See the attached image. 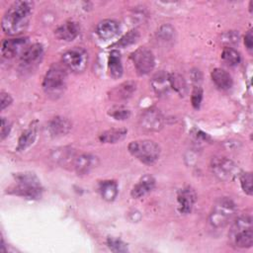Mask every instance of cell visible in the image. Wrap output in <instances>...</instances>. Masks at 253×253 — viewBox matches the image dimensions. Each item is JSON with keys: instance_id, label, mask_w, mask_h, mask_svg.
Segmentation results:
<instances>
[{"instance_id": "6da1fadb", "label": "cell", "mask_w": 253, "mask_h": 253, "mask_svg": "<svg viewBox=\"0 0 253 253\" xmlns=\"http://www.w3.org/2000/svg\"><path fill=\"white\" fill-rule=\"evenodd\" d=\"M33 8L34 3L31 1L14 2L7 9L2 18V30L10 36L23 33L29 25Z\"/></svg>"}, {"instance_id": "7a4b0ae2", "label": "cell", "mask_w": 253, "mask_h": 253, "mask_svg": "<svg viewBox=\"0 0 253 253\" xmlns=\"http://www.w3.org/2000/svg\"><path fill=\"white\" fill-rule=\"evenodd\" d=\"M66 67L60 63H53L43 77L42 89L48 97L57 99L63 94L66 88Z\"/></svg>"}, {"instance_id": "3957f363", "label": "cell", "mask_w": 253, "mask_h": 253, "mask_svg": "<svg viewBox=\"0 0 253 253\" xmlns=\"http://www.w3.org/2000/svg\"><path fill=\"white\" fill-rule=\"evenodd\" d=\"M229 239L238 248H249L253 244L252 218L249 215L235 219L229 230Z\"/></svg>"}, {"instance_id": "277c9868", "label": "cell", "mask_w": 253, "mask_h": 253, "mask_svg": "<svg viewBox=\"0 0 253 253\" xmlns=\"http://www.w3.org/2000/svg\"><path fill=\"white\" fill-rule=\"evenodd\" d=\"M235 212L236 206L231 199L227 197L219 198L215 201L210 212V223L215 228H223L233 219Z\"/></svg>"}, {"instance_id": "5b68a950", "label": "cell", "mask_w": 253, "mask_h": 253, "mask_svg": "<svg viewBox=\"0 0 253 253\" xmlns=\"http://www.w3.org/2000/svg\"><path fill=\"white\" fill-rule=\"evenodd\" d=\"M17 184L8 190V193L26 199H38L42 195L39 179L33 173H18L15 176Z\"/></svg>"}, {"instance_id": "8992f818", "label": "cell", "mask_w": 253, "mask_h": 253, "mask_svg": "<svg viewBox=\"0 0 253 253\" xmlns=\"http://www.w3.org/2000/svg\"><path fill=\"white\" fill-rule=\"evenodd\" d=\"M127 149L129 153L146 165H152L160 156V147L153 140H135L131 141Z\"/></svg>"}, {"instance_id": "52a82bcc", "label": "cell", "mask_w": 253, "mask_h": 253, "mask_svg": "<svg viewBox=\"0 0 253 253\" xmlns=\"http://www.w3.org/2000/svg\"><path fill=\"white\" fill-rule=\"evenodd\" d=\"M62 64L74 73L83 72L88 63L87 51L82 47H73L62 54Z\"/></svg>"}, {"instance_id": "ba28073f", "label": "cell", "mask_w": 253, "mask_h": 253, "mask_svg": "<svg viewBox=\"0 0 253 253\" xmlns=\"http://www.w3.org/2000/svg\"><path fill=\"white\" fill-rule=\"evenodd\" d=\"M211 171L220 181H229L239 172L237 165L226 157H214L211 162Z\"/></svg>"}, {"instance_id": "9c48e42d", "label": "cell", "mask_w": 253, "mask_h": 253, "mask_svg": "<svg viewBox=\"0 0 253 253\" xmlns=\"http://www.w3.org/2000/svg\"><path fill=\"white\" fill-rule=\"evenodd\" d=\"M130 57L135 67V70L139 75H146L154 68V55L152 51L146 47L141 46L136 48L131 53Z\"/></svg>"}, {"instance_id": "30bf717a", "label": "cell", "mask_w": 253, "mask_h": 253, "mask_svg": "<svg viewBox=\"0 0 253 253\" xmlns=\"http://www.w3.org/2000/svg\"><path fill=\"white\" fill-rule=\"evenodd\" d=\"M139 125L140 127L145 131H158L163 127L164 118L157 108L151 107L141 114Z\"/></svg>"}, {"instance_id": "8fae6325", "label": "cell", "mask_w": 253, "mask_h": 253, "mask_svg": "<svg viewBox=\"0 0 253 253\" xmlns=\"http://www.w3.org/2000/svg\"><path fill=\"white\" fill-rule=\"evenodd\" d=\"M28 38H15L6 39L1 44V53L5 58H13L18 54H21L29 46Z\"/></svg>"}, {"instance_id": "7c38bea8", "label": "cell", "mask_w": 253, "mask_h": 253, "mask_svg": "<svg viewBox=\"0 0 253 253\" xmlns=\"http://www.w3.org/2000/svg\"><path fill=\"white\" fill-rule=\"evenodd\" d=\"M196 200H197V195L193 188H191L190 186H187L180 189L177 194V203H178L179 211L183 214L190 213L194 208Z\"/></svg>"}, {"instance_id": "4fadbf2b", "label": "cell", "mask_w": 253, "mask_h": 253, "mask_svg": "<svg viewBox=\"0 0 253 253\" xmlns=\"http://www.w3.org/2000/svg\"><path fill=\"white\" fill-rule=\"evenodd\" d=\"M43 55V47L41 43L29 45L20 57V63L23 68H31L37 65Z\"/></svg>"}, {"instance_id": "5bb4252c", "label": "cell", "mask_w": 253, "mask_h": 253, "mask_svg": "<svg viewBox=\"0 0 253 253\" xmlns=\"http://www.w3.org/2000/svg\"><path fill=\"white\" fill-rule=\"evenodd\" d=\"M71 127V123L63 117H54L47 124V130L52 137H60L67 134Z\"/></svg>"}, {"instance_id": "9a60e30c", "label": "cell", "mask_w": 253, "mask_h": 253, "mask_svg": "<svg viewBox=\"0 0 253 253\" xmlns=\"http://www.w3.org/2000/svg\"><path fill=\"white\" fill-rule=\"evenodd\" d=\"M97 157L91 154H80L77 155L73 161V168L78 175L88 174L97 164Z\"/></svg>"}, {"instance_id": "2e32d148", "label": "cell", "mask_w": 253, "mask_h": 253, "mask_svg": "<svg viewBox=\"0 0 253 253\" xmlns=\"http://www.w3.org/2000/svg\"><path fill=\"white\" fill-rule=\"evenodd\" d=\"M135 87H136V85L132 81L124 82V83L120 84L119 86L115 87L114 89H112L110 91L109 98L113 101H116V102H118V101L121 102V101L127 100L134 93Z\"/></svg>"}, {"instance_id": "e0dca14e", "label": "cell", "mask_w": 253, "mask_h": 253, "mask_svg": "<svg viewBox=\"0 0 253 253\" xmlns=\"http://www.w3.org/2000/svg\"><path fill=\"white\" fill-rule=\"evenodd\" d=\"M155 187V179L151 175L142 176L137 183L133 186L130 195L133 199H139L149 192H151Z\"/></svg>"}, {"instance_id": "ac0fdd59", "label": "cell", "mask_w": 253, "mask_h": 253, "mask_svg": "<svg viewBox=\"0 0 253 253\" xmlns=\"http://www.w3.org/2000/svg\"><path fill=\"white\" fill-rule=\"evenodd\" d=\"M80 33L79 25L76 22L68 21L63 24H61L57 29L55 30V36L62 41L65 42H71L75 38L78 37Z\"/></svg>"}, {"instance_id": "d6986e66", "label": "cell", "mask_w": 253, "mask_h": 253, "mask_svg": "<svg viewBox=\"0 0 253 253\" xmlns=\"http://www.w3.org/2000/svg\"><path fill=\"white\" fill-rule=\"evenodd\" d=\"M119 30H120V26L118 22L110 19L101 21L96 28L97 35L102 40H109L114 38L119 33Z\"/></svg>"}, {"instance_id": "ffe728a7", "label": "cell", "mask_w": 253, "mask_h": 253, "mask_svg": "<svg viewBox=\"0 0 253 253\" xmlns=\"http://www.w3.org/2000/svg\"><path fill=\"white\" fill-rule=\"evenodd\" d=\"M37 125L36 122L32 123L29 127L27 129H25L22 134L19 137L18 140V145L16 147L17 151H23L25 149H27L28 147H30L36 140L37 137Z\"/></svg>"}, {"instance_id": "44dd1931", "label": "cell", "mask_w": 253, "mask_h": 253, "mask_svg": "<svg viewBox=\"0 0 253 253\" xmlns=\"http://www.w3.org/2000/svg\"><path fill=\"white\" fill-rule=\"evenodd\" d=\"M211 80L217 88L221 90H228L232 86V77L230 74L222 68H214L211 71Z\"/></svg>"}, {"instance_id": "7402d4cb", "label": "cell", "mask_w": 253, "mask_h": 253, "mask_svg": "<svg viewBox=\"0 0 253 253\" xmlns=\"http://www.w3.org/2000/svg\"><path fill=\"white\" fill-rule=\"evenodd\" d=\"M151 85L154 90V92L157 94V96H162L168 93L170 89V83H169V74L160 71L156 73L151 80Z\"/></svg>"}, {"instance_id": "603a6c76", "label": "cell", "mask_w": 253, "mask_h": 253, "mask_svg": "<svg viewBox=\"0 0 253 253\" xmlns=\"http://www.w3.org/2000/svg\"><path fill=\"white\" fill-rule=\"evenodd\" d=\"M118 191V184L114 180H105L99 184V192L101 197L107 202L114 201L117 198Z\"/></svg>"}, {"instance_id": "cb8c5ba5", "label": "cell", "mask_w": 253, "mask_h": 253, "mask_svg": "<svg viewBox=\"0 0 253 253\" xmlns=\"http://www.w3.org/2000/svg\"><path fill=\"white\" fill-rule=\"evenodd\" d=\"M108 67L110 71V75L118 79L123 75V64H122V59H121V53L119 50H112L110 52L109 56V61H108Z\"/></svg>"}, {"instance_id": "d4e9b609", "label": "cell", "mask_w": 253, "mask_h": 253, "mask_svg": "<svg viewBox=\"0 0 253 253\" xmlns=\"http://www.w3.org/2000/svg\"><path fill=\"white\" fill-rule=\"evenodd\" d=\"M127 133L126 128H111L102 132L99 136L101 142L104 143H117L123 140Z\"/></svg>"}, {"instance_id": "484cf974", "label": "cell", "mask_w": 253, "mask_h": 253, "mask_svg": "<svg viewBox=\"0 0 253 253\" xmlns=\"http://www.w3.org/2000/svg\"><path fill=\"white\" fill-rule=\"evenodd\" d=\"M169 83L170 87H172L180 96H185L188 91L187 82L183 76L178 73L169 74Z\"/></svg>"}, {"instance_id": "4316f807", "label": "cell", "mask_w": 253, "mask_h": 253, "mask_svg": "<svg viewBox=\"0 0 253 253\" xmlns=\"http://www.w3.org/2000/svg\"><path fill=\"white\" fill-rule=\"evenodd\" d=\"M221 59L229 66H235L240 62L241 56L236 49L230 46H226L221 52Z\"/></svg>"}, {"instance_id": "83f0119b", "label": "cell", "mask_w": 253, "mask_h": 253, "mask_svg": "<svg viewBox=\"0 0 253 253\" xmlns=\"http://www.w3.org/2000/svg\"><path fill=\"white\" fill-rule=\"evenodd\" d=\"M108 114L110 117H112L113 119H115L117 121H125L130 117L129 109L125 106H122V105L112 107L109 110Z\"/></svg>"}, {"instance_id": "f1b7e54d", "label": "cell", "mask_w": 253, "mask_h": 253, "mask_svg": "<svg viewBox=\"0 0 253 253\" xmlns=\"http://www.w3.org/2000/svg\"><path fill=\"white\" fill-rule=\"evenodd\" d=\"M139 38V33L136 30H131L128 33H126L124 37L121 38V40L118 42V44L122 47L128 46L132 43H134Z\"/></svg>"}, {"instance_id": "f546056e", "label": "cell", "mask_w": 253, "mask_h": 253, "mask_svg": "<svg viewBox=\"0 0 253 253\" xmlns=\"http://www.w3.org/2000/svg\"><path fill=\"white\" fill-rule=\"evenodd\" d=\"M107 245L113 252H126L127 245L121 239L115 237H109L107 239Z\"/></svg>"}, {"instance_id": "4dcf8cb0", "label": "cell", "mask_w": 253, "mask_h": 253, "mask_svg": "<svg viewBox=\"0 0 253 253\" xmlns=\"http://www.w3.org/2000/svg\"><path fill=\"white\" fill-rule=\"evenodd\" d=\"M240 185L245 194L252 195V173L245 172L240 174Z\"/></svg>"}, {"instance_id": "1f68e13d", "label": "cell", "mask_w": 253, "mask_h": 253, "mask_svg": "<svg viewBox=\"0 0 253 253\" xmlns=\"http://www.w3.org/2000/svg\"><path fill=\"white\" fill-rule=\"evenodd\" d=\"M202 100H203V89L199 85L195 86L191 95V102H192L193 108L199 109L201 106Z\"/></svg>"}, {"instance_id": "d6a6232c", "label": "cell", "mask_w": 253, "mask_h": 253, "mask_svg": "<svg viewBox=\"0 0 253 253\" xmlns=\"http://www.w3.org/2000/svg\"><path fill=\"white\" fill-rule=\"evenodd\" d=\"M158 35L160 36V38L162 40H166V41H169L173 38V35H174V30L171 26L169 25H164L162 26L160 29H159V32H158Z\"/></svg>"}, {"instance_id": "836d02e7", "label": "cell", "mask_w": 253, "mask_h": 253, "mask_svg": "<svg viewBox=\"0 0 253 253\" xmlns=\"http://www.w3.org/2000/svg\"><path fill=\"white\" fill-rule=\"evenodd\" d=\"M11 129V123L6 119H1V139H4L6 136H8Z\"/></svg>"}, {"instance_id": "e575fe53", "label": "cell", "mask_w": 253, "mask_h": 253, "mask_svg": "<svg viewBox=\"0 0 253 253\" xmlns=\"http://www.w3.org/2000/svg\"><path fill=\"white\" fill-rule=\"evenodd\" d=\"M0 100H1V110H4L8 106H10L11 103L13 102V99L10 96V94H8L4 91H2L0 94Z\"/></svg>"}, {"instance_id": "d590c367", "label": "cell", "mask_w": 253, "mask_h": 253, "mask_svg": "<svg viewBox=\"0 0 253 253\" xmlns=\"http://www.w3.org/2000/svg\"><path fill=\"white\" fill-rule=\"evenodd\" d=\"M244 44H245V46L247 47V49L249 51L252 50V48H253V36H252V31L251 30H249L246 33L245 37H244Z\"/></svg>"}]
</instances>
